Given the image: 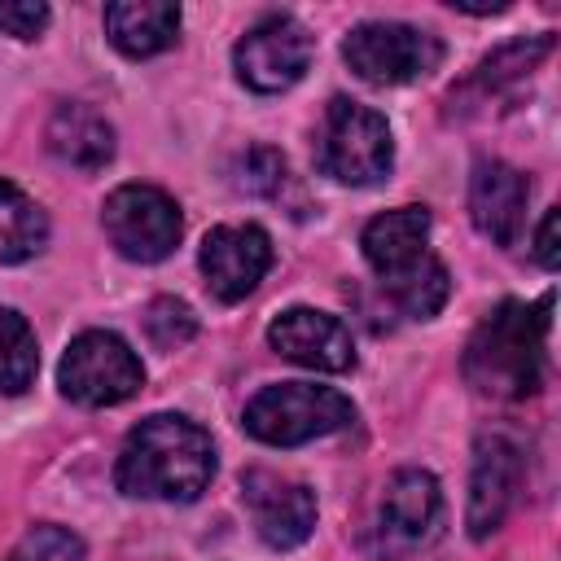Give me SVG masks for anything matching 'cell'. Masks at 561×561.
<instances>
[{
  "label": "cell",
  "mask_w": 561,
  "mask_h": 561,
  "mask_svg": "<svg viewBox=\"0 0 561 561\" xmlns=\"http://www.w3.org/2000/svg\"><path fill=\"white\" fill-rule=\"evenodd\" d=\"M311 53H316V39L307 35V26L289 13H272L263 22H254L237 48H232V66H237V79L250 88V92H285L294 88L307 66H311Z\"/></svg>",
  "instance_id": "9"
},
{
  "label": "cell",
  "mask_w": 561,
  "mask_h": 561,
  "mask_svg": "<svg viewBox=\"0 0 561 561\" xmlns=\"http://www.w3.org/2000/svg\"><path fill=\"white\" fill-rule=\"evenodd\" d=\"M285 180H289L285 158L276 149H267V145L245 149L241 162H237V188L250 193V197H280Z\"/></svg>",
  "instance_id": "23"
},
{
  "label": "cell",
  "mask_w": 561,
  "mask_h": 561,
  "mask_svg": "<svg viewBox=\"0 0 561 561\" xmlns=\"http://www.w3.org/2000/svg\"><path fill=\"white\" fill-rule=\"evenodd\" d=\"M101 224H105V237L114 241V250L131 263H162L180 245V232H184L175 197H167L153 184L114 188L101 206Z\"/></svg>",
  "instance_id": "8"
},
{
  "label": "cell",
  "mask_w": 561,
  "mask_h": 561,
  "mask_svg": "<svg viewBox=\"0 0 561 561\" xmlns=\"http://www.w3.org/2000/svg\"><path fill=\"white\" fill-rule=\"evenodd\" d=\"M48 26V4L39 0H0V35L35 39Z\"/></svg>",
  "instance_id": "24"
},
{
  "label": "cell",
  "mask_w": 561,
  "mask_h": 561,
  "mask_svg": "<svg viewBox=\"0 0 561 561\" xmlns=\"http://www.w3.org/2000/svg\"><path fill=\"white\" fill-rule=\"evenodd\" d=\"M9 561H88V557H83V539L75 530L44 522V526H31L13 543Z\"/></svg>",
  "instance_id": "22"
},
{
  "label": "cell",
  "mask_w": 561,
  "mask_h": 561,
  "mask_svg": "<svg viewBox=\"0 0 561 561\" xmlns=\"http://www.w3.org/2000/svg\"><path fill=\"white\" fill-rule=\"evenodd\" d=\"M39 368V351H35V333L31 324L0 307V394H22L35 381Z\"/></svg>",
  "instance_id": "20"
},
{
  "label": "cell",
  "mask_w": 561,
  "mask_h": 561,
  "mask_svg": "<svg viewBox=\"0 0 561 561\" xmlns=\"http://www.w3.org/2000/svg\"><path fill=\"white\" fill-rule=\"evenodd\" d=\"M57 386L79 408H114L145 386V368L118 333L88 329L66 346L57 364Z\"/></svg>",
  "instance_id": "6"
},
{
  "label": "cell",
  "mask_w": 561,
  "mask_h": 561,
  "mask_svg": "<svg viewBox=\"0 0 561 561\" xmlns=\"http://www.w3.org/2000/svg\"><path fill=\"white\" fill-rule=\"evenodd\" d=\"M548 311L552 294L535 307L500 302L465 346V377L482 394L495 399H526L543 386V355H548Z\"/></svg>",
  "instance_id": "2"
},
{
  "label": "cell",
  "mask_w": 561,
  "mask_h": 561,
  "mask_svg": "<svg viewBox=\"0 0 561 561\" xmlns=\"http://www.w3.org/2000/svg\"><path fill=\"white\" fill-rule=\"evenodd\" d=\"M48 149L79 171H101L114 158V127L96 110L66 101L48 118Z\"/></svg>",
  "instance_id": "17"
},
{
  "label": "cell",
  "mask_w": 561,
  "mask_h": 561,
  "mask_svg": "<svg viewBox=\"0 0 561 561\" xmlns=\"http://www.w3.org/2000/svg\"><path fill=\"white\" fill-rule=\"evenodd\" d=\"M443 530V491L425 469H399L386 482L373 522V548L381 557H412L430 548Z\"/></svg>",
  "instance_id": "10"
},
{
  "label": "cell",
  "mask_w": 561,
  "mask_h": 561,
  "mask_svg": "<svg viewBox=\"0 0 561 561\" xmlns=\"http://www.w3.org/2000/svg\"><path fill=\"white\" fill-rule=\"evenodd\" d=\"M522 447L508 434H482L473 447V473H469V535L486 539L491 530L504 526L508 508L517 504L522 491Z\"/></svg>",
  "instance_id": "12"
},
{
  "label": "cell",
  "mask_w": 561,
  "mask_h": 561,
  "mask_svg": "<svg viewBox=\"0 0 561 561\" xmlns=\"http://www.w3.org/2000/svg\"><path fill=\"white\" fill-rule=\"evenodd\" d=\"M342 57L364 83L394 88V83H412L438 70L443 44L438 35L408 26V22H359L342 39Z\"/></svg>",
  "instance_id": "7"
},
{
  "label": "cell",
  "mask_w": 561,
  "mask_h": 561,
  "mask_svg": "<svg viewBox=\"0 0 561 561\" xmlns=\"http://www.w3.org/2000/svg\"><path fill=\"white\" fill-rule=\"evenodd\" d=\"M355 421V403L333 390V386H316V381H280V386H263L250 403H245V434H254L259 443L272 447H298L324 434H337Z\"/></svg>",
  "instance_id": "4"
},
{
  "label": "cell",
  "mask_w": 561,
  "mask_h": 561,
  "mask_svg": "<svg viewBox=\"0 0 561 561\" xmlns=\"http://www.w3.org/2000/svg\"><path fill=\"white\" fill-rule=\"evenodd\" d=\"M145 333H149V342H153L158 351H175V346L193 342L197 316H193V307L180 302V298H153V302L145 307Z\"/></svg>",
  "instance_id": "21"
},
{
  "label": "cell",
  "mask_w": 561,
  "mask_h": 561,
  "mask_svg": "<svg viewBox=\"0 0 561 561\" xmlns=\"http://www.w3.org/2000/svg\"><path fill=\"white\" fill-rule=\"evenodd\" d=\"M241 495H245L254 530H259V539L267 548L289 552V548L311 539V530H316V495H311V486L289 482V478H280L272 469H250L241 478Z\"/></svg>",
  "instance_id": "13"
},
{
  "label": "cell",
  "mask_w": 561,
  "mask_h": 561,
  "mask_svg": "<svg viewBox=\"0 0 561 561\" xmlns=\"http://www.w3.org/2000/svg\"><path fill=\"white\" fill-rule=\"evenodd\" d=\"M215 478V447L202 425L175 412L145 416L114 465V482L136 500H197Z\"/></svg>",
  "instance_id": "1"
},
{
  "label": "cell",
  "mask_w": 561,
  "mask_h": 561,
  "mask_svg": "<svg viewBox=\"0 0 561 561\" xmlns=\"http://www.w3.org/2000/svg\"><path fill=\"white\" fill-rule=\"evenodd\" d=\"M202 276L219 302H241L272 267V241L259 224H219L202 241Z\"/></svg>",
  "instance_id": "11"
},
{
  "label": "cell",
  "mask_w": 561,
  "mask_h": 561,
  "mask_svg": "<svg viewBox=\"0 0 561 561\" xmlns=\"http://www.w3.org/2000/svg\"><path fill=\"white\" fill-rule=\"evenodd\" d=\"M535 259H539L548 272L561 263V250H557V210H548L543 224H539V232H535Z\"/></svg>",
  "instance_id": "25"
},
{
  "label": "cell",
  "mask_w": 561,
  "mask_h": 561,
  "mask_svg": "<svg viewBox=\"0 0 561 561\" xmlns=\"http://www.w3.org/2000/svg\"><path fill=\"white\" fill-rule=\"evenodd\" d=\"M48 245L44 210L9 180H0V263H22Z\"/></svg>",
  "instance_id": "18"
},
{
  "label": "cell",
  "mask_w": 561,
  "mask_h": 561,
  "mask_svg": "<svg viewBox=\"0 0 561 561\" xmlns=\"http://www.w3.org/2000/svg\"><path fill=\"white\" fill-rule=\"evenodd\" d=\"M552 53V35H530V39H517V44H504L500 53H491L478 70H473V79L460 88V96L465 92H478V96H491V92H504L508 83H517V79H526L543 57Z\"/></svg>",
  "instance_id": "19"
},
{
  "label": "cell",
  "mask_w": 561,
  "mask_h": 561,
  "mask_svg": "<svg viewBox=\"0 0 561 561\" xmlns=\"http://www.w3.org/2000/svg\"><path fill=\"white\" fill-rule=\"evenodd\" d=\"M359 245H364L368 267L381 276V285L390 289V298L399 302L403 316L430 320L447 302L451 280H447V267L430 254V210L425 206H399V210L368 219Z\"/></svg>",
  "instance_id": "3"
},
{
  "label": "cell",
  "mask_w": 561,
  "mask_h": 561,
  "mask_svg": "<svg viewBox=\"0 0 561 561\" xmlns=\"http://www.w3.org/2000/svg\"><path fill=\"white\" fill-rule=\"evenodd\" d=\"M526 197H530V180L500 162V158H482L473 162L469 175V215L478 224L482 237H491L495 245H517L522 228H526Z\"/></svg>",
  "instance_id": "15"
},
{
  "label": "cell",
  "mask_w": 561,
  "mask_h": 561,
  "mask_svg": "<svg viewBox=\"0 0 561 561\" xmlns=\"http://www.w3.org/2000/svg\"><path fill=\"white\" fill-rule=\"evenodd\" d=\"M316 162L337 184H377L394 162L390 123L377 110L359 105V101L333 96L329 110H324Z\"/></svg>",
  "instance_id": "5"
},
{
  "label": "cell",
  "mask_w": 561,
  "mask_h": 561,
  "mask_svg": "<svg viewBox=\"0 0 561 561\" xmlns=\"http://www.w3.org/2000/svg\"><path fill=\"white\" fill-rule=\"evenodd\" d=\"M267 342L276 355L316 368V373H346L355 364V342L351 329L316 307H289L267 324Z\"/></svg>",
  "instance_id": "14"
},
{
  "label": "cell",
  "mask_w": 561,
  "mask_h": 561,
  "mask_svg": "<svg viewBox=\"0 0 561 561\" xmlns=\"http://www.w3.org/2000/svg\"><path fill=\"white\" fill-rule=\"evenodd\" d=\"M105 35L127 57H153L180 35V4L167 0H118L105 4Z\"/></svg>",
  "instance_id": "16"
}]
</instances>
